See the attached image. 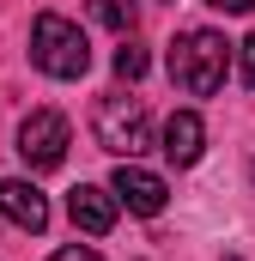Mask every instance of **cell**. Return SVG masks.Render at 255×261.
Segmentation results:
<instances>
[{"mask_svg": "<svg viewBox=\"0 0 255 261\" xmlns=\"http://www.w3.org/2000/svg\"><path fill=\"white\" fill-rule=\"evenodd\" d=\"M249 176H255V164H249Z\"/></svg>", "mask_w": 255, "mask_h": 261, "instance_id": "5bb4252c", "label": "cell"}, {"mask_svg": "<svg viewBox=\"0 0 255 261\" xmlns=\"http://www.w3.org/2000/svg\"><path fill=\"white\" fill-rule=\"evenodd\" d=\"M0 213H6L18 231H43V225H49V200H43L37 182H24V176H6V182H0Z\"/></svg>", "mask_w": 255, "mask_h": 261, "instance_id": "8992f818", "label": "cell"}, {"mask_svg": "<svg viewBox=\"0 0 255 261\" xmlns=\"http://www.w3.org/2000/svg\"><path fill=\"white\" fill-rule=\"evenodd\" d=\"M207 6H213V12H249L255 0H207Z\"/></svg>", "mask_w": 255, "mask_h": 261, "instance_id": "4fadbf2b", "label": "cell"}, {"mask_svg": "<svg viewBox=\"0 0 255 261\" xmlns=\"http://www.w3.org/2000/svg\"><path fill=\"white\" fill-rule=\"evenodd\" d=\"M67 146H73V128H67L61 110H31V116L18 122V158H24L31 170H61Z\"/></svg>", "mask_w": 255, "mask_h": 261, "instance_id": "277c9868", "label": "cell"}, {"mask_svg": "<svg viewBox=\"0 0 255 261\" xmlns=\"http://www.w3.org/2000/svg\"><path fill=\"white\" fill-rule=\"evenodd\" d=\"M200 152H207V122H200L194 110H176V116L164 122V158H170L176 170H189V164H200Z\"/></svg>", "mask_w": 255, "mask_h": 261, "instance_id": "52a82bcc", "label": "cell"}, {"mask_svg": "<svg viewBox=\"0 0 255 261\" xmlns=\"http://www.w3.org/2000/svg\"><path fill=\"white\" fill-rule=\"evenodd\" d=\"M225 73H231V43H225L219 31H183V37H176V49H170V79H176V91L213 97V91L225 85Z\"/></svg>", "mask_w": 255, "mask_h": 261, "instance_id": "6da1fadb", "label": "cell"}, {"mask_svg": "<svg viewBox=\"0 0 255 261\" xmlns=\"http://www.w3.org/2000/svg\"><path fill=\"white\" fill-rule=\"evenodd\" d=\"M146 67H152V55H146V43H128L116 49V79H146Z\"/></svg>", "mask_w": 255, "mask_h": 261, "instance_id": "30bf717a", "label": "cell"}, {"mask_svg": "<svg viewBox=\"0 0 255 261\" xmlns=\"http://www.w3.org/2000/svg\"><path fill=\"white\" fill-rule=\"evenodd\" d=\"M49 261H104L97 249H85V243H67V249H55Z\"/></svg>", "mask_w": 255, "mask_h": 261, "instance_id": "8fae6325", "label": "cell"}, {"mask_svg": "<svg viewBox=\"0 0 255 261\" xmlns=\"http://www.w3.org/2000/svg\"><path fill=\"white\" fill-rule=\"evenodd\" d=\"M91 134H97V146H104V152H116V158H140V152L152 146V116H146V103H140V97L110 91V97H97Z\"/></svg>", "mask_w": 255, "mask_h": 261, "instance_id": "3957f363", "label": "cell"}, {"mask_svg": "<svg viewBox=\"0 0 255 261\" xmlns=\"http://www.w3.org/2000/svg\"><path fill=\"white\" fill-rule=\"evenodd\" d=\"M91 18L128 37V31H134V0H91Z\"/></svg>", "mask_w": 255, "mask_h": 261, "instance_id": "9c48e42d", "label": "cell"}, {"mask_svg": "<svg viewBox=\"0 0 255 261\" xmlns=\"http://www.w3.org/2000/svg\"><path fill=\"white\" fill-rule=\"evenodd\" d=\"M110 195H116V206L140 213V219H158V213H164V200H170V189H164V176H158V170H140L134 158H122V170H116Z\"/></svg>", "mask_w": 255, "mask_h": 261, "instance_id": "5b68a950", "label": "cell"}, {"mask_svg": "<svg viewBox=\"0 0 255 261\" xmlns=\"http://www.w3.org/2000/svg\"><path fill=\"white\" fill-rule=\"evenodd\" d=\"M31 61L43 67L49 79H85V67H91V43H85V31L61 18V12H43L37 24H31Z\"/></svg>", "mask_w": 255, "mask_h": 261, "instance_id": "7a4b0ae2", "label": "cell"}, {"mask_svg": "<svg viewBox=\"0 0 255 261\" xmlns=\"http://www.w3.org/2000/svg\"><path fill=\"white\" fill-rule=\"evenodd\" d=\"M67 213H73V225H79L85 237H104V231L116 225V195L97 189V182H79V189L67 195Z\"/></svg>", "mask_w": 255, "mask_h": 261, "instance_id": "ba28073f", "label": "cell"}, {"mask_svg": "<svg viewBox=\"0 0 255 261\" xmlns=\"http://www.w3.org/2000/svg\"><path fill=\"white\" fill-rule=\"evenodd\" d=\"M237 55H243V85H249V91H255V31H249V43H243Z\"/></svg>", "mask_w": 255, "mask_h": 261, "instance_id": "7c38bea8", "label": "cell"}]
</instances>
